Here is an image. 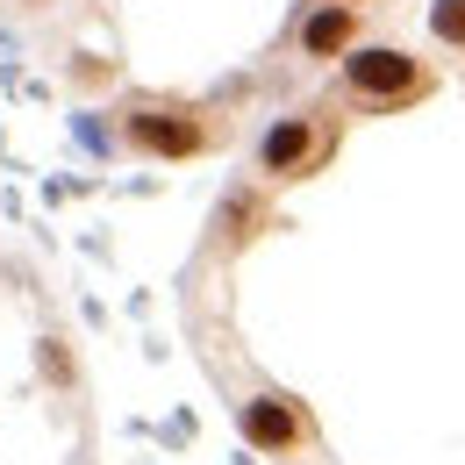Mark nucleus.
I'll return each mask as SVG.
<instances>
[{
    "instance_id": "nucleus-8",
    "label": "nucleus",
    "mask_w": 465,
    "mask_h": 465,
    "mask_svg": "<svg viewBox=\"0 0 465 465\" xmlns=\"http://www.w3.org/2000/svg\"><path fill=\"white\" fill-rule=\"evenodd\" d=\"M36 365H44V380H51L58 394H72V387H79V365H72L64 337H44V344H36Z\"/></svg>"
},
{
    "instance_id": "nucleus-3",
    "label": "nucleus",
    "mask_w": 465,
    "mask_h": 465,
    "mask_svg": "<svg viewBox=\"0 0 465 465\" xmlns=\"http://www.w3.org/2000/svg\"><path fill=\"white\" fill-rule=\"evenodd\" d=\"M337 151H344V108L337 101H301V108L265 122V136L251 151V179H265L280 193V186H301V179L330 173Z\"/></svg>"
},
{
    "instance_id": "nucleus-4",
    "label": "nucleus",
    "mask_w": 465,
    "mask_h": 465,
    "mask_svg": "<svg viewBox=\"0 0 465 465\" xmlns=\"http://www.w3.org/2000/svg\"><path fill=\"white\" fill-rule=\"evenodd\" d=\"M236 430H243V444H258L265 459H308L315 451V422H308V408L280 394V387H258L251 401H236Z\"/></svg>"
},
{
    "instance_id": "nucleus-5",
    "label": "nucleus",
    "mask_w": 465,
    "mask_h": 465,
    "mask_svg": "<svg viewBox=\"0 0 465 465\" xmlns=\"http://www.w3.org/2000/svg\"><path fill=\"white\" fill-rule=\"evenodd\" d=\"M265 230H280V208H272V186L265 179H230L215 215H208V258H243Z\"/></svg>"
},
{
    "instance_id": "nucleus-7",
    "label": "nucleus",
    "mask_w": 465,
    "mask_h": 465,
    "mask_svg": "<svg viewBox=\"0 0 465 465\" xmlns=\"http://www.w3.org/2000/svg\"><path fill=\"white\" fill-rule=\"evenodd\" d=\"M430 44L465 58V0H430Z\"/></svg>"
},
{
    "instance_id": "nucleus-2",
    "label": "nucleus",
    "mask_w": 465,
    "mask_h": 465,
    "mask_svg": "<svg viewBox=\"0 0 465 465\" xmlns=\"http://www.w3.org/2000/svg\"><path fill=\"white\" fill-rule=\"evenodd\" d=\"M122 143L136 158H158V165H193V158H215L230 143V122L215 115L208 101L136 94V101H122Z\"/></svg>"
},
{
    "instance_id": "nucleus-9",
    "label": "nucleus",
    "mask_w": 465,
    "mask_h": 465,
    "mask_svg": "<svg viewBox=\"0 0 465 465\" xmlns=\"http://www.w3.org/2000/svg\"><path fill=\"white\" fill-rule=\"evenodd\" d=\"M351 7H380V0H351Z\"/></svg>"
},
{
    "instance_id": "nucleus-6",
    "label": "nucleus",
    "mask_w": 465,
    "mask_h": 465,
    "mask_svg": "<svg viewBox=\"0 0 465 465\" xmlns=\"http://www.w3.org/2000/svg\"><path fill=\"white\" fill-rule=\"evenodd\" d=\"M293 58L301 64H337V58H351L358 44H365V7H351V0H308L301 15H293Z\"/></svg>"
},
{
    "instance_id": "nucleus-1",
    "label": "nucleus",
    "mask_w": 465,
    "mask_h": 465,
    "mask_svg": "<svg viewBox=\"0 0 465 465\" xmlns=\"http://www.w3.org/2000/svg\"><path fill=\"white\" fill-rule=\"evenodd\" d=\"M437 86H444V72L415 58L408 44H358L351 58H337V108L351 115H408Z\"/></svg>"
}]
</instances>
